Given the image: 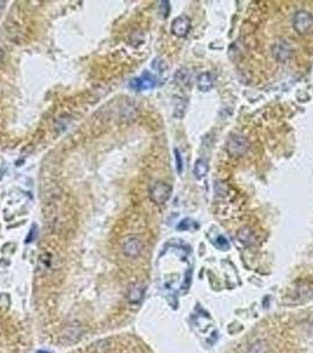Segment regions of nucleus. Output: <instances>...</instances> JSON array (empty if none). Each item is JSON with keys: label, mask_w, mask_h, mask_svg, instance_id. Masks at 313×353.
Instances as JSON below:
<instances>
[{"label": "nucleus", "mask_w": 313, "mask_h": 353, "mask_svg": "<svg viewBox=\"0 0 313 353\" xmlns=\"http://www.w3.org/2000/svg\"><path fill=\"white\" fill-rule=\"evenodd\" d=\"M207 172H209V164H207V161L205 159H198L196 164H194V177H196L197 179H203L207 174Z\"/></svg>", "instance_id": "obj_12"}, {"label": "nucleus", "mask_w": 313, "mask_h": 353, "mask_svg": "<svg viewBox=\"0 0 313 353\" xmlns=\"http://www.w3.org/2000/svg\"><path fill=\"white\" fill-rule=\"evenodd\" d=\"M144 294H145V286L140 282H136L129 287L126 297L130 304H139L143 300Z\"/></svg>", "instance_id": "obj_7"}, {"label": "nucleus", "mask_w": 313, "mask_h": 353, "mask_svg": "<svg viewBox=\"0 0 313 353\" xmlns=\"http://www.w3.org/2000/svg\"><path fill=\"white\" fill-rule=\"evenodd\" d=\"M175 153V160H177V171L178 173L183 172V160H181V155L179 153L178 149H174Z\"/></svg>", "instance_id": "obj_16"}, {"label": "nucleus", "mask_w": 313, "mask_h": 353, "mask_svg": "<svg viewBox=\"0 0 313 353\" xmlns=\"http://www.w3.org/2000/svg\"><path fill=\"white\" fill-rule=\"evenodd\" d=\"M217 245H218L220 249H223V250H228L230 247L229 241L226 240L223 235H220V237L217 238Z\"/></svg>", "instance_id": "obj_15"}, {"label": "nucleus", "mask_w": 313, "mask_h": 353, "mask_svg": "<svg viewBox=\"0 0 313 353\" xmlns=\"http://www.w3.org/2000/svg\"><path fill=\"white\" fill-rule=\"evenodd\" d=\"M191 28V19L186 15H180L172 21L171 32L179 38H184L187 36Z\"/></svg>", "instance_id": "obj_6"}, {"label": "nucleus", "mask_w": 313, "mask_h": 353, "mask_svg": "<svg viewBox=\"0 0 313 353\" xmlns=\"http://www.w3.org/2000/svg\"><path fill=\"white\" fill-rule=\"evenodd\" d=\"M250 147V142L242 136H232L230 137L228 141V152L232 157H241L247 152Z\"/></svg>", "instance_id": "obj_3"}, {"label": "nucleus", "mask_w": 313, "mask_h": 353, "mask_svg": "<svg viewBox=\"0 0 313 353\" xmlns=\"http://www.w3.org/2000/svg\"><path fill=\"white\" fill-rule=\"evenodd\" d=\"M172 193V187L164 181H156L150 189V198L153 203L158 205H162L170 199Z\"/></svg>", "instance_id": "obj_2"}, {"label": "nucleus", "mask_w": 313, "mask_h": 353, "mask_svg": "<svg viewBox=\"0 0 313 353\" xmlns=\"http://www.w3.org/2000/svg\"><path fill=\"white\" fill-rule=\"evenodd\" d=\"M293 28L299 34L310 33L313 30L312 14L304 9L297 11L293 15Z\"/></svg>", "instance_id": "obj_1"}, {"label": "nucleus", "mask_w": 313, "mask_h": 353, "mask_svg": "<svg viewBox=\"0 0 313 353\" xmlns=\"http://www.w3.org/2000/svg\"><path fill=\"white\" fill-rule=\"evenodd\" d=\"M62 337L64 338V340H66V342H70V343L77 342V340H79V338L81 337L80 326L75 325V324L66 326L65 330H64V332L62 333Z\"/></svg>", "instance_id": "obj_9"}, {"label": "nucleus", "mask_w": 313, "mask_h": 353, "mask_svg": "<svg viewBox=\"0 0 313 353\" xmlns=\"http://www.w3.org/2000/svg\"><path fill=\"white\" fill-rule=\"evenodd\" d=\"M2 56H4V52H2L1 47H0V60H1V59H2Z\"/></svg>", "instance_id": "obj_17"}, {"label": "nucleus", "mask_w": 313, "mask_h": 353, "mask_svg": "<svg viewBox=\"0 0 313 353\" xmlns=\"http://www.w3.org/2000/svg\"><path fill=\"white\" fill-rule=\"evenodd\" d=\"M270 352V348L266 340L258 339L255 340L253 344L250 345V348L247 349V353H268Z\"/></svg>", "instance_id": "obj_13"}, {"label": "nucleus", "mask_w": 313, "mask_h": 353, "mask_svg": "<svg viewBox=\"0 0 313 353\" xmlns=\"http://www.w3.org/2000/svg\"><path fill=\"white\" fill-rule=\"evenodd\" d=\"M144 245L142 240L137 237H131L129 239H126L123 243L121 250H123L124 256H126L127 258H137L143 252Z\"/></svg>", "instance_id": "obj_5"}, {"label": "nucleus", "mask_w": 313, "mask_h": 353, "mask_svg": "<svg viewBox=\"0 0 313 353\" xmlns=\"http://www.w3.org/2000/svg\"><path fill=\"white\" fill-rule=\"evenodd\" d=\"M215 75L212 73H201L199 78H198V88L203 92L210 91L213 87V85H215Z\"/></svg>", "instance_id": "obj_10"}, {"label": "nucleus", "mask_w": 313, "mask_h": 353, "mask_svg": "<svg viewBox=\"0 0 313 353\" xmlns=\"http://www.w3.org/2000/svg\"><path fill=\"white\" fill-rule=\"evenodd\" d=\"M131 86L133 88H136L137 91L139 90H149V88H153L156 86V80L155 78L152 77L150 73H144L142 78H137L133 79L132 82H131Z\"/></svg>", "instance_id": "obj_8"}, {"label": "nucleus", "mask_w": 313, "mask_h": 353, "mask_svg": "<svg viewBox=\"0 0 313 353\" xmlns=\"http://www.w3.org/2000/svg\"><path fill=\"white\" fill-rule=\"evenodd\" d=\"M38 353H50V352H46V351H39Z\"/></svg>", "instance_id": "obj_18"}, {"label": "nucleus", "mask_w": 313, "mask_h": 353, "mask_svg": "<svg viewBox=\"0 0 313 353\" xmlns=\"http://www.w3.org/2000/svg\"><path fill=\"white\" fill-rule=\"evenodd\" d=\"M237 235H238L239 240H240V243L246 245V246H251V245L254 244L255 235L253 233V231H252L250 227H247V226L241 227L240 230L238 231Z\"/></svg>", "instance_id": "obj_11"}, {"label": "nucleus", "mask_w": 313, "mask_h": 353, "mask_svg": "<svg viewBox=\"0 0 313 353\" xmlns=\"http://www.w3.org/2000/svg\"><path fill=\"white\" fill-rule=\"evenodd\" d=\"M174 80L180 86H188L191 84V74L186 69H180L174 75Z\"/></svg>", "instance_id": "obj_14"}, {"label": "nucleus", "mask_w": 313, "mask_h": 353, "mask_svg": "<svg viewBox=\"0 0 313 353\" xmlns=\"http://www.w3.org/2000/svg\"><path fill=\"white\" fill-rule=\"evenodd\" d=\"M271 51H272L274 59L279 63L287 62L293 53L292 46L286 40H277L272 45V50Z\"/></svg>", "instance_id": "obj_4"}]
</instances>
